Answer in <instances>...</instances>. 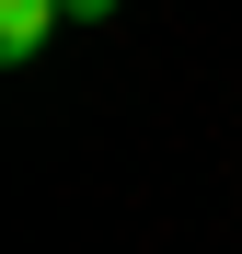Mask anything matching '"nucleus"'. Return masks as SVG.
<instances>
[{
	"label": "nucleus",
	"mask_w": 242,
	"mask_h": 254,
	"mask_svg": "<svg viewBox=\"0 0 242 254\" xmlns=\"http://www.w3.org/2000/svg\"><path fill=\"white\" fill-rule=\"evenodd\" d=\"M58 23H69V0H0V58L23 69V58H35V47L58 35Z\"/></svg>",
	"instance_id": "f257e3e1"
},
{
	"label": "nucleus",
	"mask_w": 242,
	"mask_h": 254,
	"mask_svg": "<svg viewBox=\"0 0 242 254\" xmlns=\"http://www.w3.org/2000/svg\"><path fill=\"white\" fill-rule=\"evenodd\" d=\"M69 23H115V0H69Z\"/></svg>",
	"instance_id": "f03ea898"
}]
</instances>
